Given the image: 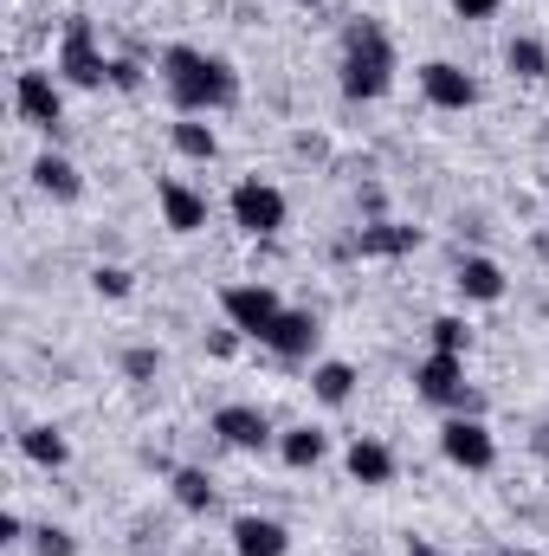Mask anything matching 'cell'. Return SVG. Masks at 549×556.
Segmentation results:
<instances>
[{
  "label": "cell",
  "mask_w": 549,
  "mask_h": 556,
  "mask_svg": "<svg viewBox=\"0 0 549 556\" xmlns=\"http://www.w3.org/2000/svg\"><path fill=\"white\" fill-rule=\"evenodd\" d=\"M505 556H537V551H518V544H511V551H505Z\"/></svg>",
  "instance_id": "obj_33"
},
{
  "label": "cell",
  "mask_w": 549,
  "mask_h": 556,
  "mask_svg": "<svg viewBox=\"0 0 549 556\" xmlns=\"http://www.w3.org/2000/svg\"><path fill=\"white\" fill-rule=\"evenodd\" d=\"M52 72L65 78V91H104V85H111V59H104V46H98L91 13H65L59 52H52Z\"/></svg>",
  "instance_id": "obj_3"
},
{
  "label": "cell",
  "mask_w": 549,
  "mask_h": 556,
  "mask_svg": "<svg viewBox=\"0 0 549 556\" xmlns=\"http://www.w3.org/2000/svg\"><path fill=\"white\" fill-rule=\"evenodd\" d=\"M168 142H175V155H188V162H214V155H220V130H214L207 117H175V124H168Z\"/></svg>",
  "instance_id": "obj_22"
},
{
  "label": "cell",
  "mask_w": 549,
  "mask_h": 556,
  "mask_svg": "<svg viewBox=\"0 0 549 556\" xmlns=\"http://www.w3.org/2000/svg\"><path fill=\"white\" fill-rule=\"evenodd\" d=\"M162 376V350L155 343H130L124 350V382H155Z\"/></svg>",
  "instance_id": "obj_25"
},
{
  "label": "cell",
  "mask_w": 549,
  "mask_h": 556,
  "mask_svg": "<svg viewBox=\"0 0 549 556\" xmlns=\"http://www.w3.org/2000/svg\"><path fill=\"white\" fill-rule=\"evenodd\" d=\"M439 453H446V466H459V472H491V466H498V440H491V427L478 415H446Z\"/></svg>",
  "instance_id": "obj_8"
},
{
  "label": "cell",
  "mask_w": 549,
  "mask_h": 556,
  "mask_svg": "<svg viewBox=\"0 0 549 556\" xmlns=\"http://www.w3.org/2000/svg\"><path fill=\"white\" fill-rule=\"evenodd\" d=\"M155 207H162V227H168V233H181V240L207 227V194H201V188H188L181 175H162V181H155Z\"/></svg>",
  "instance_id": "obj_13"
},
{
  "label": "cell",
  "mask_w": 549,
  "mask_h": 556,
  "mask_svg": "<svg viewBox=\"0 0 549 556\" xmlns=\"http://www.w3.org/2000/svg\"><path fill=\"white\" fill-rule=\"evenodd\" d=\"M259 343L272 350L278 363H310V356H317V343H323V317H317V311H291V304H284V317H278Z\"/></svg>",
  "instance_id": "obj_12"
},
{
  "label": "cell",
  "mask_w": 549,
  "mask_h": 556,
  "mask_svg": "<svg viewBox=\"0 0 549 556\" xmlns=\"http://www.w3.org/2000/svg\"><path fill=\"white\" fill-rule=\"evenodd\" d=\"M426 350H439V356H465V350H472L465 317H452V311H446V317H433V324H426Z\"/></svg>",
  "instance_id": "obj_24"
},
{
  "label": "cell",
  "mask_w": 549,
  "mask_h": 556,
  "mask_svg": "<svg viewBox=\"0 0 549 556\" xmlns=\"http://www.w3.org/2000/svg\"><path fill=\"white\" fill-rule=\"evenodd\" d=\"M452 291H459L465 304H505L511 278H505V266H498L491 253H465V260L452 266Z\"/></svg>",
  "instance_id": "obj_15"
},
{
  "label": "cell",
  "mask_w": 549,
  "mask_h": 556,
  "mask_svg": "<svg viewBox=\"0 0 549 556\" xmlns=\"http://www.w3.org/2000/svg\"><path fill=\"white\" fill-rule=\"evenodd\" d=\"M413 395H420L426 408H446V415H478V395L465 389V356L426 350V356L413 363Z\"/></svg>",
  "instance_id": "obj_6"
},
{
  "label": "cell",
  "mask_w": 549,
  "mask_h": 556,
  "mask_svg": "<svg viewBox=\"0 0 549 556\" xmlns=\"http://www.w3.org/2000/svg\"><path fill=\"white\" fill-rule=\"evenodd\" d=\"M446 7H452L465 26H485V20H498V7H505V0H446Z\"/></svg>",
  "instance_id": "obj_30"
},
{
  "label": "cell",
  "mask_w": 549,
  "mask_h": 556,
  "mask_svg": "<svg viewBox=\"0 0 549 556\" xmlns=\"http://www.w3.org/2000/svg\"><path fill=\"white\" fill-rule=\"evenodd\" d=\"M310 395H317L323 408H349V402H356V363H343V356L310 363Z\"/></svg>",
  "instance_id": "obj_20"
},
{
  "label": "cell",
  "mask_w": 549,
  "mask_h": 556,
  "mask_svg": "<svg viewBox=\"0 0 549 556\" xmlns=\"http://www.w3.org/2000/svg\"><path fill=\"white\" fill-rule=\"evenodd\" d=\"M33 556H78V538L65 531V525H33Z\"/></svg>",
  "instance_id": "obj_27"
},
{
  "label": "cell",
  "mask_w": 549,
  "mask_h": 556,
  "mask_svg": "<svg viewBox=\"0 0 549 556\" xmlns=\"http://www.w3.org/2000/svg\"><path fill=\"white\" fill-rule=\"evenodd\" d=\"M240 343H246V330H233V324L207 330V356H220V363H233V356H240Z\"/></svg>",
  "instance_id": "obj_29"
},
{
  "label": "cell",
  "mask_w": 549,
  "mask_h": 556,
  "mask_svg": "<svg viewBox=\"0 0 549 556\" xmlns=\"http://www.w3.org/2000/svg\"><path fill=\"white\" fill-rule=\"evenodd\" d=\"M227 214H233V227L246 240H272V233H284V220H291V201H284V188L266 181V175H240L233 194H227Z\"/></svg>",
  "instance_id": "obj_4"
},
{
  "label": "cell",
  "mask_w": 549,
  "mask_h": 556,
  "mask_svg": "<svg viewBox=\"0 0 549 556\" xmlns=\"http://www.w3.org/2000/svg\"><path fill=\"white\" fill-rule=\"evenodd\" d=\"M420 227L413 220H388V214H375V220H362L356 233H349V253H362V260H408L420 253Z\"/></svg>",
  "instance_id": "obj_11"
},
{
  "label": "cell",
  "mask_w": 549,
  "mask_h": 556,
  "mask_svg": "<svg viewBox=\"0 0 549 556\" xmlns=\"http://www.w3.org/2000/svg\"><path fill=\"white\" fill-rule=\"evenodd\" d=\"M401 556H446V551H439L433 538H408V551H401Z\"/></svg>",
  "instance_id": "obj_32"
},
{
  "label": "cell",
  "mask_w": 549,
  "mask_h": 556,
  "mask_svg": "<svg viewBox=\"0 0 549 556\" xmlns=\"http://www.w3.org/2000/svg\"><path fill=\"white\" fill-rule=\"evenodd\" d=\"M220 317L259 343L278 317H284V298H278L272 278H233V285H220Z\"/></svg>",
  "instance_id": "obj_7"
},
{
  "label": "cell",
  "mask_w": 549,
  "mask_h": 556,
  "mask_svg": "<svg viewBox=\"0 0 549 556\" xmlns=\"http://www.w3.org/2000/svg\"><path fill=\"white\" fill-rule=\"evenodd\" d=\"M13 111H20L26 130L59 137V130H65V78H59L52 65H26V72L13 78Z\"/></svg>",
  "instance_id": "obj_5"
},
{
  "label": "cell",
  "mask_w": 549,
  "mask_h": 556,
  "mask_svg": "<svg viewBox=\"0 0 549 556\" xmlns=\"http://www.w3.org/2000/svg\"><path fill=\"white\" fill-rule=\"evenodd\" d=\"M168 498H175L188 518H207V511L220 505V485H214L207 466H175V472H168Z\"/></svg>",
  "instance_id": "obj_19"
},
{
  "label": "cell",
  "mask_w": 549,
  "mask_h": 556,
  "mask_svg": "<svg viewBox=\"0 0 549 556\" xmlns=\"http://www.w3.org/2000/svg\"><path fill=\"white\" fill-rule=\"evenodd\" d=\"M155 72H162V91H168L175 117H214V111H233V104H240V72H233V59H220V52H207V46L175 39V46H162Z\"/></svg>",
  "instance_id": "obj_1"
},
{
  "label": "cell",
  "mask_w": 549,
  "mask_h": 556,
  "mask_svg": "<svg viewBox=\"0 0 549 556\" xmlns=\"http://www.w3.org/2000/svg\"><path fill=\"white\" fill-rule=\"evenodd\" d=\"M413 78H420V98H426L433 111H472V104H478V78H472L465 65H452V59H426Z\"/></svg>",
  "instance_id": "obj_9"
},
{
  "label": "cell",
  "mask_w": 549,
  "mask_h": 556,
  "mask_svg": "<svg viewBox=\"0 0 549 556\" xmlns=\"http://www.w3.org/2000/svg\"><path fill=\"white\" fill-rule=\"evenodd\" d=\"M505 72L524 78V85H544L549 78V46L544 39H531V33H518V39L505 46Z\"/></svg>",
  "instance_id": "obj_23"
},
{
  "label": "cell",
  "mask_w": 549,
  "mask_h": 556,
  "mask_svg": "<svg viewBox=\"0 0 549 556\" xmlns=\"http://www.w3.org/2000/svg\"><path fill=\"white\" fill-rule=\"evenodd\" d=\"M33 188H39L46 201L72 207V201L85 194V175H78V162H72V155H59V149H39V155H33Z\"/></svg>",
  "instance_id": "obj_16"
},
{
  "label": "cell",
  "mask_w": 549,
  "mask_h": 556,
  "mask_svg": "<svg viewBox=\"0 0 549 556\" xmlns=\"http://www.w3.org/2000/svg\"><path fill=\"white\" fill-rule=\"evenodd\" d=\"M26 538H33V531H26V518H20V511H0V544L13 551V544H26Z\"/></svg>",
  "instance_id": "obj_31"
},
{
  "label": "cell",
  "mask_w": 549,
  "mask_h": 556,
  "mask_svg": "<svg viewBox=\"0 0 549 556\" xmlns=\"http://www.w3.org/2000/svg\"><path fill=\"white\" fill-rule=\"evenodd\" d=\"M278 459L291 466V472H317L323 459H330V433L323 427H278Z\"/></svg>",
  "instance_id": "obj_18"
},
{
  "label": "cell",
  "mask_w": 549,
  "mask_h": 556,
  "mask_svg": "<svg viewBox=\"0 0 549 556\" xmlns=\"http://www.w3.org/2000/svg\"><path fill=\"white\" fill-rule=\"evenodd\" d=\"M395 72H401V59H395L388 26L382 20H349L343 46H336V91L349 104H382L395 91Z\"/></svg>",
  "instance_id": "obj_2"
},
{
  "label": "cell",
  "mask_w": 549,
  "mask_h": 556,
  "mask_svg": "<svg viewBox=\"0 0 549 556\" xmlns=\"http://www.w3.org/2000/svg\"><path fill=\"white\" fill-rule=\"evenodd\" d=\"M297 7H323V0H297Z\"/></svg>",
  "instance_id": "obj_34"
},
{
  "label": "cell",
  "mask_w": 549,
  "mask_h": 556,
  "mask_svg": "<svg viewBox=\"0 0 549 556\" xmlns=\"http://www.w3.org/2000/svg\"><path fill=\"white\" fill-rule=\"evenodd\" d=\"M91 291H98V298H130V291H137V273L104 260V266H91Z\"/></svg>",
  "instance_id": "obj_26"
},
{
  "label": "cell",
  "mask_w": 549,
  "mask_h": 556,
  "mask_svg": "<svg viewBox=\"0 0 549 556\" xmlns=\"http://www.w3.org/2000/svg\"><path fill=\"white\" fill-rule=\"evenodd\" d=\"M395 446L388 440H375V433H356L349 440V453H343V472L362 485V492H382V485H395Z\"/></svg>",
  "instance_id": "obj_14"
},
{
  "label": "cell",
  "mask_w": 549,
  "mask_h": 556,
  "mask_svg": "<svg viewBox=\"0 0 549 556\" xmlns=\"http://www.w3.org/2000/svg\"><path fill=\"white\" fill-rule=\"evenodd\" d=\"M142 85H149V72H142L137 59H111V91H124V98H137Z\"/></svg>",
  "instance_id": "obj_28"
},
{
  "label": "cell",
  "mask_w": 549,
  "mask_h": 556,
  "mask_svg": "<svg viewBox=\"0 0 549 556\" xmlns=\"http://www.w3.org/2000/svg\"><path fill=\"white\" fill-rule=\"evenodd\" d=\"M227 538H233V556H291V531L278 518H259V511H240Z\"/></svg>",
  "instance_id": "obj_17"
},
{
  "label": "cell",
  "mask_w": 549,
  "mask_h": 556,
  "mask_svg": "<svg viewBox=\"0 0 549 556\" xmlns=\"http://www.w3.org/2000/svg\"><path fill=\"white\" fill-rule=\"evenodd\" d=\"M20 453L33 459V466H46V472H59L65 459H72V440L52 427V420H33V427H20Z\"/></svg>",
  "instance_id": "obj_21"
},
{
  "label": "cell",
  "mask_w": 549,
  "mask_h": 556,
  "mask_svg": "<svg viewBox=\"0 0 549 556\" xmlns=\"http://www.w3.org/2000/svg\"><path fill=\"white\" fill-rule=\"evenodd\" d=\"M214 433H220V446H233V453H266V446H278L272 415L253 408V402H227V408H214Z\"/></svg>",
  "instance_id": "obj_10"
}]
</instances>
